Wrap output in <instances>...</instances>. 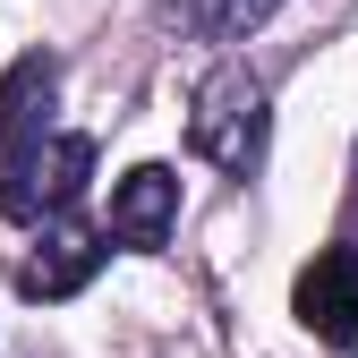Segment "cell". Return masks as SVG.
I'll return each mask as SVG.
<instances>
[{"instance_id": "cell-1", "label": "cell", "mask_w": 358, "mask_h": 358, "mask_svg": "<svg viewBox=\"0 0 358 358\" xmlns=\"http://www.w3.org/2000/svg\"><path fill=\"white\" fill-rule=\"evenodd\" d=\"M264 137H273V94H264V77L248 60H222L205 85H196V103H188V145L213 162V171H256L264 162Z\"/></svg>"}, {"instance_id": "cell-2", "label": "cell", "mask_w": 358, "mask_h": 358, "mask_svg": "<svg viewBox=\"0 0 358 358\" xmlns=\"http://www.w3.org/2000/svg\"><path fill=\"white\" fill-rule=\"evenodd\" d=\"M85 179H94V137H77V128H60V137H43L17 171H0V213L9 222H60Z\"/></svg>"}, {"instance_id": "cell-3", "label": "cell", "mask_w": 358, "mask_h": 358, "mask_svg": "<svg viewBox=\"0 0 358 358\" xmlns=\"http://www.w3.org/2000/svg\"><path fill=\"white\" fill-rule=\"evenodd\" d=\"M52 94H60V60L26 52L0 69V171H17L43 137H52Z\"/></svg>"}, {"instance_id": "cell-4", "label": "cell", "mask_w": 358, "mask_h": 358, "mask_svg": "<svg viewBox=\"0 0 358 358\" xmlns=\"http://www.w3.org/2000/svg\"><path fill=\"white\" fill-rule=\"evenodd\" d=\"M290 307H299V324L316 341L358 350V248H316V264L299 273Z\"/></svg>"}, {"instance_id": "cell-5", "label": "cell", "mask_w": 358, "mask_h": 358, "mask_svg": "<svg viewBox=\"0 0 358 358\" xmlns=\"http://www.w3.org/2000/svg\"><path fill=\"white\" fill-rule=\"evenodd\" d=\"M94 264H103V231H85V222H43V239L34 256L17 264V290L26 299H77L85 282H94Z\"/></svg>"}, {"instance_id": "cell-6", "label": "cell", "mask_w": 358, "mask_h": 358, "mask_svg": "<svg viewBox=\"0 0 358 358\" xmlns=\"http://www.w3.org/2000/svg\"><path fill=\"white\" fill-rule=\"evenodd\" d=\"M171 213H179V179H171V162H137L111 188V239H128V248H162L171 239Z\"/></svg>"}, {"instance_id": "cell-7", "label": "cell", "mask_w": 358, "mask_h": 358, "mask_svg": "<svg viewBox=\"0 0 358 358\" xmlns=\"http://www.w3.org/2000/svg\"><path fill=\"white\" fill-rule=\"evenodd\" d=\"M282 0H162V26H179L188 43H248Z\"/></svg>"}]
</instances>
